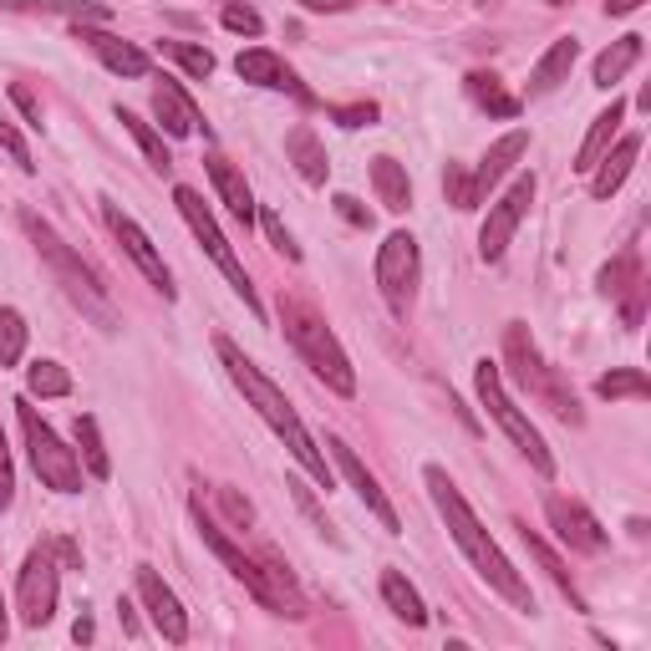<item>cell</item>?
<instances>
[{
  "instance_id": "cell-1",
  "label": "cell",
  "mask_w": 651,
  "mask_h": 651,
  "mask_svg": "<svg viewBox=\"0 0 651 651\" xmlns=\"http://www.w3.org/2000/svg\"><path fill=\"white\" fill-rule=\"evenodd\" d=\"M423 484H427V493H433V504H438V514H443V524H448V534H453V545L468 555V565L479 571V581L489 585V590H499V596L514 606V611H534V590H530V581L509 565V555L499 545L489 540V530L479 524V514L468 509V499L458 493V484L443 474L438 464H427L423 468Z\"/></svg>"
},
{
  "instance_id": "cell-2",
  "label": "cell",
  "mask_w": 651,
  "mask_h": 651,
  "mask_svg": "<svg viewBox=\"0 0 651 651\" xmlns=\"http://www.w3.org/2000/svg\"><path fill=\"white\" fill-rule=\"evenodd\" d=\"M214 351H219V361H225L229 382L240 387V392H245V402H250V408H254V412H260V417L270 423V433H275V438L285 443V448H291V458H295V464L306 468L311 479H316L321 489L332 493V489H336V474H332V464H326V453L316 448V438L306 433V423H301V412L291 408V398H285V392H280V387L270 382V377L260 372V367H254V361L245 357V351H240L235 341H229V336H214Z\"/></svg>"
},
{
  "instance_id": "cell-3",
  "label": "cell",
  "mask_w": 651,
  "mask_h": 651,
  "mask_svg": "<svg viewBox=\"0 0 651 651\" xmlns=\"http://www.w3.org/2000/svg\"><path fill=\"white\" fill-rule=\"evenodd\" d=\"M21 229H26V240L36 245L41 260H46V270L56 275V285L72 295V306H82V316H93L102 332H118V311H112V301H107L102 275L56 235L52 219H41L36 209H21Z\"/></svg>"
},
{
  "instance_id": "cell-4",
  "label": "cell",
  "mask_w": 651,
  "mask_h": 651,
  "mask_svg": "<svg viewBox=\"0 0 651 651\" xmlns=\"http://www.w3.org/2000/svg\"><path fill=\"white\" fill-rule=\"evenodd\" d=\"M280 326H285L291 346L301 351V361H306L321 382L332 387V392H341V398H357V372H351V357L341 351L336 332L321 321L316 306H306L301 295H280Z\"/></svg>"
},
{
  "instance_id": "cell-5",
  "label": "cell",
  "mask_w": 651,
  "mask_h": 651,
  "mask_svg": "<svg viewBox=\"0 0 651 651\" xmlns=\"http://www.w3.org/2000/svg\"><path fill=\"white\" fill-rule=\"evenodd\" d=\"M504 361H509V372H514V382L530 392V398H540L555 417H565V423H585V412L581 402H575V392L565 382H560V372L550 367L545 357H540V346H534L530 326L524 321H509V332H504Z\"/></svg>"
},
{
  "instance_id": "cell-6",
  "label": "cell",
  "mask_w": 651,
  "mask_h": 651,
  "mask_svg": "<svg viewBox=\"0 0 651 651\" xmlns=\"http://www.w3.org/2000/svg\"><path fill=\"white\" fill-rule=\"evenodd\" d=\"M173 204H178V214L188 219L194 240L209 250V260L225 270L229 291H235L245 306H250L254 321H265V306H260V295H254V285H250V275H245V265H240V254H235V245L225 240V229L214 225V214H209V204H204V194H199V188H188V184H178V188H173Z\"/></svg>"
},
{
  "instance_id": "cell-7",
  "label": "cell",
  "mask_w": 651,
  "mask_h": 651,
  "mask_svg": "<svg viewBox=\"0 0 651 651\" xmlns=\"http://www.w3.org/2000/svg\"><path fill=\"white\" fill-rule=\"evenodd\" d=\"M15 412H21V433H26V453H31V468H36L41 489H56V493H82V458L67 448V443L52 433V423L31 408V398H15Z\"/></svg>"
},
{
  "instance_id": "cell-8",
  "label": "cell",
  "mask_w": 651,
  "mask_h": 651,
  "mask_svg": "<svg viewBox=\"0 0 651 651\" xmlns=\"http://www.w3.org/2000/svg\"><path fill=\"white\" fill-rule=\"evenodd\" d=\"M474 387H479V402H484V408H489V417H493V423H499V427H504V438L514 443V448L524 453V458H530V464L540 468L545 479H555V458H550L545 438H540V427H534L530 417H524V412H519L514 402H509V392H504V377H499V367H493L489 357H484L479 367H474Z\"/></svg>"
},
{
  "instance_id": "cell-9",
  "label": "cell",
  "mask_w": 651,
  "mask_h": 651,
  "mask_svg": "<svg viewBox=\"0 0 651 651\" xmlns=\"http://www.w3.org/2000/svg\"><path fill=\"white\" fill-rule=\"evenodd\" d=\"M377 291L382 301L392 306V316H408L412 311V295H417V275H423V254H417V240L408 229H392L382 245H377Z\"/></svg>"
},
{
  "instance_id": "cell-10",
  "label": "cell",
  "mask_w": 651,
  "mask_h": 651,
  "mask_svg": "<svg viewBox=\"0 0 651 651\" xmlns=\"http://www.w3.org/2000/svg\"><path fill=\"white\" fill-rule=\"evenodd\" d=\"M56 590H62V565H56V550L52 545H36L21 565V581H15V611L31 631L56 616Z\"/></svg>"
},
{
  "instance_id": "cell-11",
  "label": "cell",
  "mask_w": 651,
  "mask_h": 651,
  "mask_svg": "<svg viewBox=\"0 0 651 651\" xmlns=\"http://www.w3.org/2000/svg\"><path fill=\"white\" fill-rule=\"evenodd\" d=\"M194 524H199L204 545H209L214 555L225 560V571L235 575V581H245V590H250V596L270 611V585H265V571H260V560L245 555V545H235V540H229L225 524H219V519H214L209 509H204V493H194Z\"/></svg>"
},
{
  "instance_id": "cell-12",
  "label": "cell",
  "mask_w": 651,
  "mask_h": 651,
  "mask_svg": "<svg viewBox=\"0 0 651 651\" xmlns=\"http://www.w3.org/2000/svg\"><path fill=\"white\" fill-rule=\"evenodd\" d=\"M530 204H534V173H519L514 184H509L504 199L489 204V219H484V229H479V254L489 260V265H499V260H504L509 240H514L519 219L530 214Z\"/></svg>"
},
{
  "instance_id": "cell-13",
  "label": "cell",
  "mask_w": 651,
  "mask_h": 651,
  "mask_svg": "<svg viewBox=\"0 0 651 651\" xmlns=\"http://www.w3.org/2000/svg\"><path fill=\"white\" fill-rule=\"evenodd\" d=\"M102 219H107V229H112V240L128 250V260L148 275V285H153L163 301H173V275H169V265H163V254L153 250V240L143 235V225H138L133 214H122L112 199H102Z\"/></svg>"
},
{
  "instance_id": "cell-14",
  "label": "cell",
  "mask_w": 651,
  "mask_h": 651,
  "mask_svg": "<svg viewBox=\"0 0 651 651\" xmlns=\"http://www.w3.org/2000/svg\"><path fill=\"white\" fill-rule=\"evenodd\" d=\"M326 448H332V464H336V474H341V479H346V484H351V489L361 493V504H367L377 519H382V530H387V534H398V530H402L398 509H392V499H387V493H382V484L372 479V468H367V464H361V458H357V448H346V443L336 438V433H326Z\"/></svg>"
},
{
  "instance_id": "cell-15",
  "label": "cell",
  "mask_w": 651,
  "mask_h": 651,
  "mask_svg": "<svg viewBox=\"0 0 651 651\" xmlns=\"http://www.w3.org/2000/svg\"><path fill=\"white\" fill-rule=\"evenodd\" d=\"M138 600H143L148 621L159 626V637L169 641V647H184L188 641V616H184L178 596L163 585V575L153 571V565H138Z\"/></svg>"
},
{
  "instance_id": "cell-16",
  "label": "cell",
  "mask_w": 651,
  "mask_h": 651,
  "mask_svg": "<svg viewBox=\"0 0 651 651\" xmlns=\"http://www.w3.org/2000/svg\"><path fill=\"white\" fill-rule=\"evenodd\" d=\"M545 514H550V530L560 534V545L581 550V555H600V550H606V530H600V519L590 514L581 499H560V493H550Z\"/></svg>"
},
{
  "instance_id": "cell-17",
  "label": "cell",
  "mask_w": 651,
  "mask_h": 651,
  "mask_svg": "<svg viewBox=\"0 0 651 651\" xmlns=\"http://www.w3.org/2000/svg\"><path fill=\"white\" fill-rule=\"evenodd\" d=\"M235 72H240L245 82H254V87H270V93H291V97H301V102H316V97L301 87V77H295L285 62H280L275 52H265V46H250V52H240L235 56Z\"/></svg>"
},
{
  "instance_id": "cell-18",
  "label": "cell",
  "mask_w": 651,
  "mask_h": 651,
  "mask_svg": "<svg viewBox=\"0 0 651 651\" xmlns=\"http://www.w3.org/2000/svg\"><path fill=\"white\" fill-rule=\"evenodd\" d=\"M72 41H87L97 52V62H102L107 72H118V77H148V52H138L133 41H122V36H112V31H102V26H72Z\"/></svg>"
},
{
  "instance_id": "cell-19",
  "label": "cell",
  "mask_w": 651,
  "mask_h": 651,
  "mask_svg": "<svg viewBox=\"0 0 651 651\" xmlns=\"http://www.w3.org/2000/svg\"><path fill=\"white\" fill-rule=\"evenodd\" d=\"M153 118L163 122V133L169 138H194L199 133V102L184 93V82H173L163 77L159 87H153Z\"/></svg>"
},
{
  "instance_id": "cell-20",
  "label": "cell",
  "mask_w": 651,
  "mask_h": 651,
  "mask_svg": "<svg viewBox=\"0 0 651 651\" xmlns=\"http://www.w3.org/2000/svg\"><path fill=\"white\" fill-rule=\"evenodd\" d=\"M204 169H209L214 194H219V199L229 204V214H235V219L250 229L254 225V194H250V184H245V173L235 169L225 153H209V159H204Z\"/></svg>"
},
{
  "instance_id": "cell-21",
  "label": "cell",
  "mask_w": 651,
  "mask_h": 651,
  "mask_svg": "<svg viewBox=\"0 0 651 651\" xmlns=\"http://www.w3.org/2000/svg\"><path fill=\"white\" fill-rule=\"evenodd\" d=\"M524 148H530V133H524V128H514V133H504L499 143H489V153H484L479 169H474V194H479V204H484V194L524 159Z\"/></svg>"
},
{
  "instance_id": "cell-22",
  "label": "cell",
  "mask_w": 651,
  "mask_h": 651,
  "mask_svg": "<svg viewBox=\"0 0 651 651\" xmlns=\"http://www.w3.org/2000/svg\"><path fill=\"white\" fill-rule=\"evenodd\" d=\"M285 159L301 169L306 184H326V173H332V159H326V148H321V138H316L311 122H295L291 133H285Z\"/></svg>"
},
{
  "instance_id": "cell-23",
  "label": "cell",
  "mask_w": 651,
  "mask_h": 651,
  "mask_svg": "<svg viewBox=\"0 0 651 651\" xmlns=\"http://www.w3.org/2000/svg\"><path fill=\"white\" fill-rule=\"evenodd\" d=\"M637 153H641V138H637V133L621 138L616 148H606V153H600V163L590 169V194H596V199H611L616 188L626 184V173H631Z\"/></svg>"
},
{
  "instance_id": "cell-24",
  "label": "cell",
  "mask_w": 651,
  "mask_h": 651,
  "mask_svg": "<svg viewBox=\"0 0 651 651\" xmlns=\"http://www.w3.org/2000/svg\"><path fill=\"white\" fill-rule=\"evenodd\" d=\"M575 56H581V41H575V36H560L555 46H550V52L534 62V72H530V97H545V93H555L560 82H571Z\"/></svg>"
},
{
  "instance_id": "cell-25",
  "label": "cell",
  "mask_w": 651,
  "mask_h": 651,
  "mask_svg": "<svg viewBox=\"0 0 651 651\" xmlns=\"http://www.w3.org/2000/svg\"><path fill=\"white\" fill-rule=\"evenodd\" d=\"M621 118H626V102H621V97H611V107H606V112H600V118L590 122L585 143L575 148V163H571L575 173H590V169H596L600 153H606V148L616 143V128H621Z\"/></svg>"
},
{
  "instance_id": "cell-26",
  "label": "cell",
  "mask_w": 651,
  "mask_h": 651,
  "mask_svg": "<svg viewBox=\"0 0 651 651\" xmlns=\"http://www.w3.org/2000/svg\"><path fill=\"white\" fill-rule=\"evenodd\" d=\"M0 11H41V15H67L72 26H102L107 6L97 0H0Z\"/></svg>"
},
{
  "instance_id": "cell-27",
  "label": "cell",
  "mask_w": 651,
  "mask_h": 651,
  "mask_svg": "<svg viewBox=\"0 0 651 651\" xmlns=\"http://www.w3.org/2000/svg\"><path fill=\"white\" fill-rule=\"evenodd\" d=\"M372 188L377 199H382L387 214H408L412 209V184H408V169L398 159H372Z\"/></svg>"
},
{
  "instance_id": "cell-28",
  "label": "cell",
  "mask_w": 651,
  "mask_h": 651,
  "mask_svg": "<svg viewBox=\"0 0 651 651\" xmlns=\"http://www.w3.org/2000/svg\"><path fill=\"white\" fill-rule=\"evenodd\" d=\"M382 600H387V611L398 616V621L408 626H427V606L423 596L412 590V581L402 571H382Z\"/></svg>"
},
{
  "instance_id": "cell-29",
  "label": "cell",
  "mask_w": 651,
  "mask_h": 651,
  "mask_svg": "<svg viewBox=\"0 0 651 651\" xmlns=\"http://www.w3.org/2000/svg\"><path fill=\"white\" fill-rule=\"evenodd\" d=\"M641 62V36H621V41H611V46H606V52L596 56V87H606V93H611L616 82L626 77V72L637 67Z\"/></svg>"
},
{
  "instance_id": "cell-30",
  "label": "cell",
  "mask_w": 651,
  "mask_h": 651,
  "mask_svg": "<svg viewBox=\"0 0 651 651\" xmlns=\"http://www.w3.org/2000/svg\"><path fill=\"white\" fill-rule=\"evenodd\" d=\"M464 87H468V97H474L479 107H489L493 118H519V97H509L504 82L493 77V72H468Z\"/></svg>"
},
{
  "instance_id": "cell-31",
  "label": "cell",
  "mask_w": 651,
  "mask_h": 651,
  "mask_svg": "<svg viewBox=\"0 0 651 651\" xmlns=\"http://www.w3.org/2000/svg\"><path fill=\"white\" fill-rule=\"evenodd\" d=\"M118 122L138 138V148L148 153V163H153V169H159V173H169V169H173V153H169V143H163V133L153 128V122H143L138 112H128V107H118Z\"/></svg>"
},
{
  "instance_id": "cell-32",
  "label": "cell",
  "mask_w": 651,
  "mask_h": 651,
  "mask_svg": "<svg viewBox=\"0 0 651 651\" xmlns=\"http://www.w3.org/2000/svg\"><path fill=\"white\" fill-rule=\"evenodd\" d=\"M77 458H82V468L93 474V479H107L112 474V458H107V448H102V433H97V417H87L82 412L77 417Z\"/></svg>"
},
{
  "instance_id": "cell-33",
  "label": "cell",
  "mask_w": 651,
  "mask_h": 651,
  "mask_svg": "<svg viewBox=\"0 0 651 651\" xmlns=\"http://www.w3.org/2000/svg\"><path fill=\"white\" fill-rule=\"evenodd\" d=\"M26 392L31 398H67L72 392V372L62 367V361H31L26 367Z\"/></svg>"
},
{
  "instance_id": "cell-34",
  "label": "cell",
  "mask_w": 651,
  "mask_h": 651,
  "mask_svg": "<svg viewBox=\"0 0 651 651\" xmlns=\"http://www.w3.org/2000/svg\"><path fill=\"white\" fill-rule=\"evenodd\" d=\"M596 398L606 402H621V398H651V377L641 372V367H621V372H606L596 382Z\"/></svg>"
},
{
  "instance_id": "cell-35",
  "label": "cell",
  "mask_w": 651,
  "mask_h": 651,
  "mask_svg": "<svg viewBox=\"0 0 651 651\" xmlns=\"http://www.w3.org/2000/svg\"><path fill=\"white\" fill-rule=\"evenodd\" d=\"M641 280V260H637V250H626V254H616L611 265L596 275V285H600V295H611V301H621L631 285Z\"/></svg>"
},
{
  "instance_id": "cell-36",
  "label": "cell",
  "mask_w": 651,
  "mask_h": 651,
  "mask_svg": "<svg viewBox=\"0 0 651 651\" xmlns=\"http://www.w3.org/2000/svg\"><path fill=\"white\" fill-rule=\"evenodd\" d=\"M524 545H530V555H534V560H540V565H545V571H550V581H555L560 590L571 596V606H575V611H585V600H581V590H575L571 571H565V560H560L555 550H550L545 540H540V534H530V530H524Z\"/></svg>"
},
{
  "instance_id": "cell-37",
  "label": "cell",
  "mask_w": 651,
  "mask_h": 651,
  "mask_svg": "<svg viewBox=\"0 0 651 651\" xmlns=\"http://www.w3.org/2000/svg\"><path fill=\"white\" fill-rule=\"evenodd\" d=\"M26 357V316L15 306H0V367H15Z\"/></svg>"
},
{
  "instance_id": "cell-38",
  "label": "cell",
  "mask_w": 651,
  "mask_h": 651,
  "mask_svg": "<svg viewBox=\"0 0 651 651\" xmlns=\"http://www.w3.org/2000/svg\"><path fill=\"white\" fill-rule=\"evenodd\" d=\"M159 52L173 56V62H178V67H184L194 82L214 77V52H209V46H194V41H159Z\"/></svg>"
},
{
  "instance_id": "cell-39",
  "label": "cell",
  "mask_w": 651,
  "mask_h": 651,
  "mask_svg": "<svg viewBox=\"0 0 651 651\" xmlns=\"http://www.w3.org/2000/svg\"><path fill=\"white\" fill-rule=\"evenodd\" d=\"M443 194H448L453 209H479V194H474V169L448 163V169H443Z\"/></svg>"
},
{
  "instance_id": "cell-40",
  "label": "cell",
  "mask_w": 651,
  "mask_h": 651,
  "mask_svg": "<svg viewBox=\"0 0 651 651\" xmlns=\"http://www.w3.org/2000/svg\"><path fill=\"white\" fill-rule=\"evenodd\" d=\"M377 118H382V112H377V102H346V107H332V122H336V128H346V133H357V128H372Z\"/></svg>"
},
{
  "instance_id": "cell-41",
  "label": "cell",
  "mask_w": 651,
  "mask_h": 651,
  "mask_svg": "<svg viewBox=\"0 0 651 651\" xmlns=\"http://www.w3.org/2000/svg\"><path fill=\"white\" fill-rule=\"evenodd\" d=\"M0 148L11 153V163L21 173H36V163H31V148H26V138H21V128H15L11 118H0Z\"/></svg>"
},
{
  "instance_id": "cell-42",
  "label": "cell",
  "mask_w": 651,
  "mask_h": 651,
  "mask_svg": "<svg viewBox=\"0 0 651 651\" xmlns=\"http://www.w3.org/2000/svg\"><path fill=\"white\" fill-rule=\"evenodd\" d=\"M260 229H265L270 245H275V250L285 254V260H301V245L291 240V229H285V219H280L275 209H260Z\"/></svg>"
},
{
  "instance_id": "cell-43",
  "label": "cell",
  "mask_w": 651,
  "mask_h": 651,
  "mask_svg": "<svg viewBox=\"0 0 651 651\" xmlns=\"http://www.w3.org/2000/svg\"><path fill=\"white\" fill-rule=\"evenodd\" d=\"M225 26L240 31V36H260V31H265V21H260V11L240 6V0H225Z\"/></svg>"
},
{
  "instance_id": "cell-44",
  "label": "cell",
  "mask_w": 651,
  "mask_h": 651,
  "mask_svg": "<svg viewBox=\"0 0 651 651\" xmlns=\"http://www.w3.org/2000/svg\"><path fill=\"white\" fill-rule=\"evenodd\" d=\"M647 291H651L647 280H637V285H631V291L621 295V321L631 326V332H637V326H641V316H647Z\"/></svg>"
},
{
  "instance_id": "cell-45",
  "label": "cell",
  "mask_w": 651,
  "mask_h": 651,
  "mask_svg": "<svg viewBox=\"0 0 651 651\" xmlns=\"http://www.w3.org/2000/svg\"><path fill=\"white\" fill-rule=\"evenodd\" d=\"M11 102L21 107V118H26L31 128H41V118H46V112H41V97L31 93L26 82H11Z\"/></svg>"
},
{
  "instance_id": "cell-46",
  "label": "cell",
  "mask_w": 651,
  "mask_h": 651,
  "mask_svg": "<svg viewBox=\"0 0 651 651\" xmlns=\"http://www.w3.org/2000/svg\"><path fill=\"white\" fill-rule=\"evenodd\" d=\"M336 214H341L346 225H357V229H372V209H367V204L361 199H351V194H336Z\"/></svg>"
},
{
  "instance_id": "cell-47",
  "label": "cell",
  "mask_w": 651,
  "mask_h": 651,
  "mask_svg": "<svg viewBox=\"0 0 651 651\" xmlns=\"http://www.w3.org/2000/svg\"><path fill=\"white\" fill-rule=\"evenodd\" d=\"M15 499V468H11V448H6V427H0V509Z\"/></svg>"
},
{
  "instance_id": "cell-48",
  "label": "cell",
  "mask_w": 651,
  "mask_h": 651,
  "mask_svg": "<svg viewBox=\"0 0 651 651\" xmlns=\"http://www.w3.org/2000/svg\"><path fill=\"white\" fill-rule=\"evenodd\" d=\"M214 493H219V504H225L229 514L240 519V524H250V519H254V509L245 504V499H240V493H235V489H214Z\"/></svg>"
},
{
  "instance_id": "cell-49",
  "label": "cell",
  "mask_w": 651,
  "mask_h": 651,
  "mask_svg": "<svg viewBox=\"0 0 651 651\" xmlns=\"http://www.w3.org/2000/svg\"><path fill=\"white\" fill-rule=\"evenodd\" d=\"M311 15H341V11H351L357 0H301Z\"/></svg>"
},
{
  "instance_id": "cell-50",
  "label": "cell",
  "mask_w": 651,
  "mask_h": 651,
  "mask_svg": "<svg viewBox=\"0 0 651 651\" xmlns=\"http://www.w3.org/2000/svg\"><path fill=\"white\" fill-rule=\"evenodd\" d=\"M52 550H56V560H62L67 571H82V550H77V540H52Z\"/></svg>"
},
{
  "instance_id": "cell-51",
  "label": "cell",
  "mask_w": 651,
  "mask_h": 651,
  "mask_svg": "<svg viewBox=\"0 0 651 651\" xmlns=\"http://www.w3.org/2000/svg\"><path fill=\"white\" fill-rule=\"evenodd\" d=\"M72 637H77V641H93V637H97L93 616H77V626H72Z\"/></svg>"
},
{
  "instance_id": "cell-52",
  "label": "cell",
  "mask_w": 651,
  "mask_h": 651,
  "mask_svg": "<svg viewBox=\"0 0 651 651\" xmlns=\"http://www.w3.org/2000/svg\"><path fill=\"white\" fill-rule=\"evenodd\" d=\"M641 0H606V15H631Z\"/></svg>"
},
{
  "instance_id": "cell-53",
  "label": "cell",
  "mask_w": 651,
  "mask_h": 651,
  "mask_svg": "<svg viewBox=\"0 0 651 651\" xmlns=\"http://www.w3.org/2000/svg\"><path fill=\"white\" fill-rule=\"evenodd\" d=\"M118 611H122V626H128V631H133V637H138V616H133V606H128V600H122Z\"/></svg>"
},
{
  "instance_id": "cell-54",
  "label": "cell",
  "mask_w": 651,
  "mask_h": 651,
  "mask_svg": "<svg viewBox=\"0 0 651 651\" xmlns=\"http://www.w3.org/2000/svg\"><path fill=\"white\" fill-rule=\"evenodd\" d=\"M0 641H6V606H0Z\"/></svg>"
},
{
  "instance_id": "cell-55",
  "label": "cell",
  "mask_w": 651,
  "mask_h": 651,
  "mask_svg": "<svg viewBox=\"0 0 651 651\" xmlns=\"http://www.w3.org/2000/svg\"><path fill=\"white\" fill-rule=\"evenodd\" d=\"M545 6H565V0H545Z\"/></svg>"
}]
</instances>
